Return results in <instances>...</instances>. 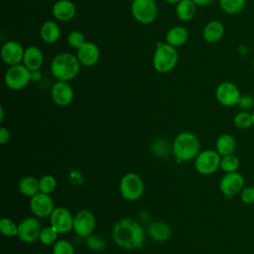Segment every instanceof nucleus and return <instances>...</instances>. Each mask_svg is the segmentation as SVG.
Listing matches in <instances>:
<instances>
[{"mask_svg":"<svg viewBox=\"0 0 254 254\" xmlns=\"http://www.w3.org/2000/svg\"><path fill=\"white\" fill-rule=\"evenodd\" d=\"M112 238L119 247L125 250H134L143 246L145 234L138 221L125 217L114 224Z\"/></svg>","mask_w":254,"mask_h":254,"instance_id":"obj_1","label":"nucleus"},{"mask_svg":"<svg viewBox=\"0 0 254 254\" xmlns=\"http://www.w3.org/2000/svg\"><path fill=\"white\" fill-rule=\"evenodd\" d=\"M80 66L81 64L76 56L64 52L57 54L52 59L50 70L56 79L69 81L79 73Z\"/></svg>","mask_w":254,"mask_h":254,"instance_id":"obj_2","label":"nucleus"},{"mask_svg":"<svg viewBox=\"0 0 254 254\" xmlns=\"http://www.w3.org/2000/svg\"><path fill=\"white\" fill-rule=\"evenodd\" d=\"M199 140L191 132H182L174 140L173 151L176 159L181 161H190L195 159L199 153Z\"/></svg>","mask_w":254,"mask_h":254,"instance_id":"obj_3","label":"nucleus"},{"mask_svg":"<svg viewBox=\"0 0 254 254\" xmlns=\"http://www.w3.org/2000/svg\"><path fill=\"white\" fill-rule=\"evenodd\" d=\"M179 61V54L175 47L168 43H157L153 55L152 64L156 71L167 73L173 70Z\"/></svg>","mask_w":254,"mask_h":254,"instance_id":"obj_4","label":"nucleus"},{"mask_svg":"<svg viewBox=\"0 0 254 254\" xmlns=\"http://www.w3.org/2000/svg\"><path fill=\"white\" fill-rule=\"evenodd\" d=\"M130 10L132 17L144 25L153 23L158 16L156 0H132Z\"/></svg>","mask_w":254,"mask_h":254,"instance_id":"obj_5","label":"nucleus"},{"mask_svg":"<svg viewBox=\"0 0 254 254\" xmlns=\"http://www.w3.org/2000/svg\"><path fill=\"white\" fill-rule=\"evenodd\" d=\"M121 195L127 200H137L144 192V183L140 176L135 173L124 175L119 183Z\"/></svg>","mask_w":254,"mask_h":254,"instance_id":"obj_6","label":"nucleus"},{"mask_svg":"<svg viewBox=\"0 0 254 254\" xmlns=\"http://www.w3.org/2000/svg\"><path fill=\"white\" fill-rule=\"evenodd\" d=\"M4 81L8 88L21 90L31 81V71L23 64L11 65L4 74Z\"/></svg>","mask_w":254,"mask_h":254,"instance_id":"obj_7","label":"nucleus"},{"mask_svg":"<svg viewBox=\"0 0 254 254\" xmlns=\"http://www.w3.org/2000/svg\"><path fill=\"white\" fill-rule=\"evenodd\" d=\"M221 156L216 150H204L199 152L194 159V168L201 175H210L220 168Z\"/></svg>","mask_w":254,"mask_h":254,"instance_id":"obj_8","label":"nucleus"},{"mask_svg":"<svg viewBox=\"0 0 254 254\" xmlns=\"http://www.w3.org/2000/svg\"><path fill=\"white\" fill-rule=\"evenodd\" d=\"M241 92L238 86L231 81H222L215 89V98L222 106L232 107L238 104Z\"/></svg>","mask_w":254,"mask_h":254,"instance_id":"obj_9","label":"nucleus"},{"mask_svg":"<svg viewBox=\"0 0 254 254\" xmlns=\"http://www.w3.org/2000/svg\"><path fill=\"white\" fill-rule=\"evenodd\" d=\"M95 225V216L88 209H81L73 216V230L80 237H87L92 234Z\"/></svg>","mask_w":254,"mask_h":254,"instance_id":"obj_10","label":"nucleus"},{"mask_svg":"<svg viewBox=\"0 0 254 254\" xmlns=\"http://www.w3.org/2000/svg\"><path fill=\"white\" fill-rule=\"evenodd\" d=\"M50 223L58 233H67L73 229V215L65 207H55L50 216Z\"/></svg>","mask_w":254,"mask_h":254,"instance_id":"obj_11","label":"nucleus"},{"mask_svg":"<svg viewBox=\"0 0 254 254\" xmlns=\"http://www.w3.org/2000/svg\"><path fill=\"white\" fill-rule=\"evenodd\" d=\"M41 230L40 220L34 216H29L18 224V237L22 242L33 243L39 239Z\"/></svg>","mask_w":254,"mask_h":254,"instance_id":"obj_12","label":"nucleus"},{"mask_svg":"<svg viewBox=\"0 0 254 254\" xmlns=\"http://www.w3.org/2000/svg\"><path fill=\"white\" fill-rule=\"evenodd\" d=\"M243 188L244 178L238 172L225 173L219 182V190L227 197H231L237 193H240Z\"/></svg>","mask_w":254,"mask_h":254,"instance_id":"obj_13","label":"nucleus"},{"mask_svg":"<svg viewBox=\"0 0 254 254\" xmlns=\"http://www.w3.org/2000/svg\"><path fill=\"white\" fill-rule=\"evenodd\" d=\"M25 49L23 46L14 40L7 41L1 48V59L3 63L9 66L23 63Z\"/></svg>","mask_w":254,"mask_h":254,"instance_id":"obj_14","label":"nucleus"},{"mask_svg":"<svg viewBox=\"0 0 254 254\" xmlns=\"http://www.w3.org/2000/svg\"><path fill=\"white\" fill-rule=\"evenodd\" d=\"M30 209L36 216L44 218L51 216L55 209V205L50 194L40 191L31 197Z\"/></svg>","mask_w":254,"mask_h":254,"instance_id":"obj_15","label":"nucleus"},{"mask_svg":"<svg viewBox=\"0 0 254 254\" xmlns=\"http://www.w3.org/2000/svg\"><path fill=\"white\" fill-rule=\"evenodd\" d=\"M51 97L59 106H67L73 99V89L67 81L58 80L51 89Z\"/></svg>","mask_w":254,"mask_h":254,"instance_id":"obj_16","label":"nucleus"},{"mask_svg":"<svg viewBox=\"0 0 254 254\" xmlns=\"http://www.w3.org/2000/svg\"><path fill=\"white\" fill-rule=\"evenodd\" d=\"M76 57L81 65L87 67L93 66L99 61L100 50L95 43L86 41L79 49H77Z\"/></svg>","mask_w":254,"mask_h":254,"instance_id":"obj_17","label":"nucleus"},{"mask_svg":"<svg viewBox=\"0 0 254 254\" xmlns=\"http://www.w3.org/2000/svg\"><path fill=\"white\" fill-rule=\"evenodd\" d=\"M76 14V7L70 0H58L52 7L53 17L61 22L71 20Z\"/></svg>","mask_w":254,"mask_h":254,"instance_id":"obj_18","label":"nucleus"},{"mask_svg":"<svg viewBox=\"0 0 254 254\" xmlns=\"http://www.w3.org/2000/svg\"><path fill=\"white\" fill-rule=\"evenodd\" d=\"M225 33V27L219 20L207 22L202 30V38L206 43L214 44L219 42Z\"/></svg>","mask_w":254,"mask_h":254,"instance_id":"obj_19","label":"nucleus"},{"mask_svg":"<svg viewBox=\"0 0 254 254\" xmlns=\"http://www.w3.org/2000/svg\"><path fill=\"white\" fill-rule=\"evenodd\" d=\"M30 71L40 70L44 64V55L40 48L36 46H30L25 49L23 63Z\"/></svg>","mask_w":254,"mask_h":254,"instance_id":"obj_20","label":"nucleus"},{"mask_svg":"<svg viewBox=\"0 0 254 254\" xmlns=\"http://www.w3.org/2000/svg\"><path fill=\"white\" fill-rule=\"evenodd\" d=\"M40 37L46 44H55L61 37V28L54 20L44 22L40 28Z\"/></svg>","mask_w":254,"mask_h":254,"instance_id":"obj_21","label":"nucleus"},{"mask_svg":"<svg viewBox=\"0 0 254 254\" xmlns=\"http://www.w3.org/2000/svg\"><path fill=\"white\" fill-rule=\"evenodd\" d=\"M189 31L184 26H175L171 28L166 34V43L177 48L185 45L189 40Z\"/></svg>","mask_w":254,"mask_h":254,"instance_id":"obj_22","label":"nucleus"},{"mask_svg":"<svg viewBox=\"0 0 254 254\" xmlns=\"http://www.w3.org/2000/svg\"><path fill=\"white\" fill-rule=\"evenodd\" d=\"M236 149V139L231 134H221L215 142V150L222 157L233 154Z\"/></svg>","mask_w":254,"mask_h":254,"instance_id":"obj_23","label":"nucleus"},{"mask_svg":"<svg viewBox=\"0 0 254 254\" xmlns=\"http://www.w3.org/2000/svg\"><path fill=\"white\" fill-rule=\"evenodd\" d=\"M176 15L183 21L188 22L193 19L196 13V5L192 0H181L176 4Z\"/></svg>","mask_w":254,"mask_h":254,"instance_id":"obj_24","label":"nucleus"},{"mask_svg":"<svg viewBox=\"0 0 254 254\" xmlns=\"http://www.w3.org/2000/svg\"><path fill=\"white\" fill-rule=\"evenodd\" d=\"M149 235L156 241L163 242L170 238L171 236V228L170 226L162 221L152 222L148 227Z\"/></svg>","mask_w":254,"mask_h":254,"instance_id":"obj_25","label":"nucleus"},{"mask_svg":"<svg viewBox=\"0 0 254 254\" xmlns=\"http://www.w3.org/2000/svg\"><path fill=\"white\" fill-rule=\"evenodd\" d=\"M18 188H19L20 192L23 195L29 196V197H32L35 194H37L38 192H40L39 180H37L35 177H32V176L23 177L19 181Z\"/></svg>","mask_w":254,"mask_h":254,"instance_id":"obj_26","label":"nucleus"},{"mask_svg":"<svg viewBox=\"0 0 254 254\" xmlns=\"http://www.w3.org/2000/svg\"><path fill=\"white\" fill-rule=\"evenodd\" d=\"M247 0H218L220 9L229 15H235L240 13L245 5Z\"/></svg>","mask_w":254,"mask_h":254,"instance_id":"obj_27","label":"nucleus"},{"mask_svg":"<svg viewBox=\"0 0 254 254\" xmlns=\"http://www.w3.org/2000/svg\"><path fill=\"white\" fill-rule=\"evenodd\" d=\"M233 123L238 129H248L253 126L252 113L249 111L241 110L237 112L233 117Z\"/></svg>","mask_w":254,"mask_h":254,"instance_id":"obj_28","label":"nucleus"},{"mask_svg":"<svg viewBox=\"0 0 254 254\" xmlns=\"http://www.w3.org/2000/svg\"><path fill=\"white\" fill-rule=\"evenodd\" d=\"M239 165H240V163H239L238 158L235 155H233V154L221 157L220 169L224 173L237 172V170L239 168Z\"/></svg>","mask_w":254,"mask_h":254,"instance_id":"obj_29","label":"nucleus"},{"mask_svg":"<svg viewBox=\"0 0 254 254\" xmlns=\"http://www.w3.org/2000/svg\"><path fill=\"white\" fill-rule=\"evenodd\" d=\"M0 231L7 237L18 236V224H16V222L11 218L3 217L0 220Z\"/></svg>","mask_w":254,"mask_h":254,"instance_id":"obj_30","label":"nucleus"},{"mask_svg":"<svg viewBox=\"0 0 254 254\" xmlns=\"http://www.w3.org/2000/svg\"><path fill=\"white\" fill-rule=\"evenodd\" d=\"M58 232L50 225L48 227H44L41 230L40 233V242L44 245H52L55 244L57 242V238H58Z\"/></svg>","mask_w":254,"mask_h":254,"instance_id":"obj_31","label":"nucleus"},{"mask_svg":"<svg viewBox=\"0 0 254 254\" xmlns=\"http://www.w3.org/2000/svg\"><path fill=\"white\" fill-rule=\"evenodd\" d=\"M40 184V191L44 193L50 194L56 190L57 181L56 178L52 175H45L39 180Z\"/></svg>","mask_w":254,"mask_h":254,"instance_id":"obj_32","label":"nucleus"},{"mask_svg":"<svg viewBox=\"0 0 254 254\" xmlns=\"http://www.w3.org/2000/svg\"><path fill=\"white\" fill-rule=\"evenodd\" d=\"M66 41H67V44L69 47L76 49V50L79 49L86 42L84 35L80 31H77V30L71 31L67 35Z\"/></svg>","mask_w":254,"mask_h":254,"instance_id":"obj_33","label":"nucleus"},{"mask_svg":"<svg viewBox=\"0 0 254 254\" xmlns=\"http://www.w3.org/2000/svg\"><path fill=\"white\" fill-rule=\"evenodd\" d=\"M53 254H74V248L68 240L61 239L54 244Z\"/></svg>","mask_w":254,"mask_h":254,"instance_id":"obj_34","label":"nucleus"},{"mask_svg":"<svg viewBox=\"0 0 254 254\" xmlns=\"http://www.w3.org/2000/svg\"><path fill=\"white\" fill-rule=\"evenodd\" d=\"M86 244L91 250H101L105 246V241L98 235L95 234H90L89 236L86 237Z\"/></svg>","mask_w":254,"mask_h":254,"instance_id":"obj_35","label":"nucleus"},{"mask_svg":"<svg viewBox=\"0 0 254 254\" xmlns=\"http://www.w3.org/2000/svg\"><path fill=\"white\" fill-rule=\"evenodd\" d=\"M240 198L245 204L254 203V186L244 187L240 191Z\"/></svg>","mask_w":254,"mask_h":254,"instance_id":"obj_36","label":"nucleus"},{"mask_svg":"<svg viewBox=\"0 0 254 254\" xmlns=\"http://www.w3.org/2000/svg\"><path fill=\"white\" fill-rule=\"evenodd\" d=\"M237 105L241 110L248 111L254 107V98L250 94H241Z\"/></svg>","mask_w":254,"mask_h":254,"instance_id":"obj_37","label":"nucleus"},{"mask_svg":"<svg viewBox=\"0 0 254 254\" xmlns=\"http://www.w3.org/2000/svg\"><path fill=\"white\" fill-rule=\"evenodd\" d=\"M10 140V132L6 127H0V143L6 144Z\"/></svg>","mask_w":254,"mask_h":254,"instance_id":"obj_38","label":"nucleus"},{"mask_svg":"<svg viewBox=\"0 0 254 254\" xmlns=\"http://www.w3.org/2000/svg\"><path fill=\"white\" fill-rule=\"evenodd\" d=\"M41 77H42V74H41L40 70L31 71V80L32 81H38L41 79Z\"/></svg>","mask_w":254,"mask_h":254,"instance_id":"obj_39","label":"nucleus"},{"mask_svg":"<svg viewBox=\"0 0 254 254\" xmlns=\"http://www.w3.org/2000/svg\"><path fill=\"white\" fill-rule=\"evenodd\" d=\"M196 6H207L212 3L213 0H192Z\"/></svg>","mask_w":254,"mask_h":254,"instance_id":"obj_40","label":"nucleus"},{"mask_svg":"<svg viewBox=\"0 0 254 254\" xmlns=\"http://www.w3.org/2000/svg\"><path fill=\"white\" fill-rule=\"evenodd\" d=\"M164 2H166V3H168V4H177V3H179L181 0H163Z\"/></svg>","mask_w":254,"mask_h":254,"instance_id":"obj_41","label":"nucleus"},{"mask_svg":"<svg viewBox=\"0 0 254 254\" xmlns=\"http://www.w3.org/2000/svg\"><path fill=\"white\" fill-rule=\"evenodd\" d=\"M3 117H4V109H3V107L1 106V107H0V121H1V122L3 121Z\"/></svg>","mask_w":254,"mask_h":254,"instance_id":"obj_42","label":"nucleus"},{"mask_svg":"<svg viewBox=\"0 0 254 254\" xmlns=\"http://www.w3.org/2000/svg\"><path fill=\"white\" fill-rule=\"evenodd\" d=\"M251 113H252V120H253V126H254V110Z\"/></svg>","mask_w":254,"mask_h":254,"instance_id":"obj_43","label":"nucleus"},{"mask_svg":"<svg viewBox=\"0 0 254 254\" xmlns=\"http://www.w3.org/2000/svg\"><path fill=\"white\" fill-rule=\"evenodd\" d=\"M253 186H254V185H253Z\"/></svg>","mask_w":254,"mask_h":254,"instance_id":"obj_44","label":"nucleus"}]
</instances>
